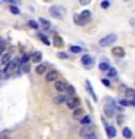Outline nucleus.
<instances>
[{
  "label": "nucleus",
  "mask_w": 135,
  "mask_h": 139,
  "mask_svg": "<svg viewBox=\"0 0 135 139\" xmlns=\"http://www.w3.org/2000/svg\"><path fill=\"white\" fill-rule=\"evenodd\" d=\"M29 71V64H23L22 65V73H28Z\"/></svg>",
  "instance_id": "nucleus-33"
},
{
  "label": "nucleus",
  "mask_w": 135,
  "mask_h": 139,
  "mask_svg": "<svg viewBox=\"0 0 135 139\" xmlns=\"http://www.w3.org/2000/svg\"><path fill=\"white\" fill-rule=\"evenodd\" d=\"M35 71H36V74H39V75L45 74V73H47V65L45 64H38L36 68H35Z\"/></svg>",
  "instance_id": "nucleus-14"
},
{
  "label": "nucleus",
  "mask_w": 135,
  "mask_h": 139,
  "mask_svg": "<svg viewBox=\"0 0 135 139\" xmlns=\"http://www.w3.org/2000/svg\"><path fill=\"white\" fill-rule=\"evenodd\" d=\"M70 51H71L73 54H79V52H82V46L73 45V46H70Z\"/></svg>",
  "instance_id": "nucleus-22"
},
{
  "label": "nucleus",
  "mask_w": 135,
  "mask_h": 139,
  "mask_svg": "<svg viewBox=\"0 0 135 139\" xmlns=\"http://www.w3.org/2000/svg\"><path fill=\"white\" fill-rule=\"evenodd\" d=\"M9 10H10V13H13V15H19V13H20L19 7H16V6H10Z\"/></svg>",
  "instance_id": "nucleus-27"
},
{
  "label": "nucleus",
  "mask_w": 135,
  "mask_h": 139,
  "mask_svg": "<svg viewBox=\"0 0 135 139\" xmlns=\"http://www.w3.org/2000/svg\"><path fill=\"white\" fill-rule=\"evenodd\" d=\"M119 104H122V106H131V100H121Z\"/></svg>",
  "instance_id": "nucleus-31"
},
{
  "label": "nucleus",
  "mask_w": 135,
  "mask_h": 139,
  "mask_svg": "<svg viewBox=\"0 0 135 139\" xmlns=\"http://www.w3.org/2000/svg\"><path fill=\"white\" fill-rule=\"evenodd\" d=\"M90 135H94V126L93 125H84L80 129V136L86 138V136H90Z\"/></svg>",
  "instance_id": "nucleus-4"
},
{
  "label": "nucleus",
  "mask_w": 135,
  "mask_h": 139,
  "mask_svg": "<svg viewBox=\"0 0 135 139\" xmlns=\"http://www.w3.org/2000/svg\"><path fill=\"white\" fill-rule=\"evenodd\" d=\"M18 64H19V61H18V59H12V61H10L9 64H7L6 67H4V71H6V74H4V75H6V77H7V75H9V74H12V73L16 70V67H18Z\"/></svg>",
  "instance_id": "nucleus-5"
},
{
  "label": "nucleus",
  "mask_w": 135,
  "mask_h": 139,
  "mask_svg": "<svg viewBox=\"0 0 135 139\" xmlns=\"http://www.w3.org/2000/svg\"><path fill=\"white\" fill-rule=\"evenodd\" d=\"M50 13H51V16L55 18V19H63L64 15H66V9H64L63 6H51Z\"/></svg>",
  "instance_id": "nucleus-2"
},
{
  "label": "nucleus",
  "mask_w": 135,
  "mask_h": 139,
  "mask_svg": "<svg viewBox=\"0 0 135 139\" xmlns=\"http://www.w3.org/2000/svg\"><path fill=\"white\" fill-rule=\"evenodd\" d=\"M0 139H12V138H7V136H4V138H0Z\"/></svg>",
  "instance_id": "nucleus-41"
},
{
  "label": "nucleus",
  "mask_w": 135,
  "mask_h": 139,
  "mask_svg": "<svg viewBox=\"0 0 135 139\" xmlns=\"http://www.w3.org/2000/svg\"><path fill=\"white\" fill-rule=\"evenodd\" d=\"M10 61H12V57H10V54H9V52H4V55H2V64L6 67V65L9 64Z\"/></svg>",
  "instance_id": "nucleus-16"
},
{
  "label": "nucleus",
  "mask_w": 135,
  "mask_h": 139,
  "mask_svg": "<svg viewBox=\"0 0 135 139\" xmlns=\"http://www.w3.org/2000/svg\"><path fill=\"white\" fill-rule=\"evenodd\" d=\"M122 135H123V138H126V139H129L132 136V132L128 129V127H123V130H122Z\"/></svg>",
  "instance_id": "nucleus-21"
},
{
  "label": "nucleus",
  "mask_w": 135,
  "mask_h": 139,
  "mask_svg": "<svg viewBox=\"0 0 135 139\" xmlns=\"http://www.w3.org/2000/svg\"><path fill=\"white\" fill-rule=\"evenodd\" d=\"M52 45L55 46V48H63L64 46V41H63V38L60 36V35H54L52 36Z\"/></svg>",
  "instance_id": "nucleus-8"
},
{
  "label": "nucleus",
  "mask_w": 135,
  "mask_h": 139,
  "mask_svg": "<svg viewBox=\"0 0 135 139\" xmlns=\"http://www.w3.org/2000/svg\"><path fill=\"white\" fill-rule=\"evenodd\" d=\"M38 36H39V38H41V41H42V42H44L45 43V45H50V39H48V38L47 36H45V35H42V34H39V35H38Z\"/></svg>",
  "instance_id": "nucleus-26"
},
{
  "label": "nucleus",
  "mask_w": 135,
  "mask_h": 139,
  "mask_svg": "<svg viewBox=\"0 0 135 139\" xmlns=\"http://www.w3.org/2000/svg\"><path fill=\"white\" fill-rule=\"evenodd\" d=\"M93 62H94V58H93V57H90V55H83V58H82V64H83V65H86V67H91V65H93Z\"/></svg>",
  "instance_id": "nucleus-11"
},
{
  "label": "nucleus",
  "mask_w": 135,
  "mask_h": 139,
  "mask_svg": "<svg viewBox=\"0 0 135 139\" xmlns=\"http://www.w3.org/2000/svg\"><path fill=\"white\" fill-rule=\"evenodd\" d=\"M83 116H84V110H83L82 107H77V109L73 110V118H74L75 120H80Z\"/></svg>",
  "instance_id": "nucleus-10"
},
{
  "label": "nucleus",
  "mask_w": 135,
  "mask_h": 139,
  "mask_svg": "<svg viewBox=\"0 0 135 139\" xmlns=\"http://www.w3.org/2000/svg\"><path fill=\"white\" fill-rule=\"evenodd\" d=\"M86 87H87L89 93H90V94H91V97H93L94 100H98V97H96V94H94V93H93V87L90 86V81H89V80H86Z\"/></svg>",
  "instance_id": "nucleus-18"
},
{
  "label": "nucleus",
  "mask_w": 135,
  "mask_h": 139,
  "mask_svg": "<svg viewBox=\"0 0 135 139\" xmlns=\"http://www.w3.org/2000/svg\"><path fill=\"white\" fill-rule=\"evenodd\" d=\"M102 83H103L106 87H109V86H110V83H109V80H107V78H103V80H102Z\"/></svg>",
  "instance_id": "nucleus-37"
},
{
  "label": "nucleus",
  "mask_w": 135,
  "mask_h": 139,
  "mask_svg": "<svg viewBox=\"0 0 135 139\" xmlns=\"http://www.w3.org/2000/svg\"><path fill=\"white\" fill-rule=\"evenodd\" d=\"M4 51H6V46H4V45H0V55H3Z\"/></svg>",
  "instance_id": "nucleus-38"
},
{
  "label": "nucleus",
  "mask_w": 135,
  "mask_h": 139,
  "mask_svg": "<svg viewBox=\"0 0 135 139\" xmlns=\"http://www.w3.org/2000/svg\"><path fill=\"white\" fill-rule=\"evenodd\" d=\"M116 35H113V34H110V35H106L105 38H102L100 41H99V45L102 46V48H106V46H110V45H113V43L116 42Z\"/></svg>",
  "instance_id": "nucleus-1"
},
{
  "label": "nucleus",
  "mask_w": 135,
  "mask_h": 139,
  "mask_svg": "<svg viewBox=\"0 0 135 139\" xmlns=\"http://www.w3.org/2000/svg\"><path fill=\"white\" fill-rule=\"evenodd\" d=\"M66 91L68 93L70 96H74V93H75V88L73 86H70V84H67V88H66Z\"/></svg>",
  "instance_id": "nucleus-23"
},
{
  "label": "nucleus",
  "mask_w": 135,
  "mask_h": 139,
  "mask_svg": "<svg viewBox=\"0 0 135 139\" xmlns=\"http://www.w3.org/2000/svg\"><path fill=\"white\" fill-rule=\"evenodd\" d=\"M0 45H4V39H3V38H0Z\"/></svg>",
  "instance_id": "nucleus-40"
},
{
  "label": "nucleus",
  "mask_w": 135,
  "mask_h": 139,
  "mask_svg": "<svg viewBox=\"0 0 135 139\" xmlns=\"http://www.w3.org/2000/svg\"><path fill=\"white\" fill-rule=\"evenodd\" d=\"M66 88H67V83H66V81H55V90H57V91L63 93V91H66Z\"/></svg>",
  "instance_id": "nucleus-12"
},
{
  "label": "nucleus",
  "mask_w": 135,
  "mask_h": 139,
  "mask_svg": "<svg viewBox=\"0 0 135 139\" xmlns=\"http://www.w3.org/2000/svg\"><path fill=\"white\" fill-rule=\"evenodd\" d=\"M80 2V4H83V6H86V4H89L91 2V0H79Z\"/></svg>",
  "instance_id": "nucleus-36"
},
{
  "label": "nucleus",
  "mask_w": 135,
  "mask_h": 139,
  "mask_svg": "<svg viewBox=\"0 0 135 139\" xmlns=\"http://www.w3.org/2000/svg\"><path fill=\"white\" fill-rule=\"evenodd\" d=\"M66 100H67V97L61 94V96H58V97L54 99V103H55V104H61V103H66Z\"/></svg>",
  "instance_id": "nucleus-19"
},
{
  "label": "nucleus",
  "mask_w": 135,
  "mask_h": 139,
  "mask_svg": "<svg viewBox=\"0 0 135 139\" xmlns=\"http://www.w3.org/2000/svg\"><path fill=\"white\" fill-rule=\"evenodd\" d=\"M38 23H39V26H41L42 29H45V31H48V29L51 28L50 22H48L47 19H44V18H41V19H39V22H38Z\"/></svg>",
  "instance_id": "nucleus-15"
},
{
  "label": "nucleus",
  "mask_w": 135,
  "mask_h": 139,
  "mask_svg": "<svg viewBox=\"0 0 135 139\" xmlns=\"http://www.w3.org/2000/svg\"><path fill=\"white\" fill-rule=\"evenodd\" d=\"M109 64H107L106 61H102L100 64H99V70H100V71H107V70H109Z\"/></svg>",
  "instance_id": "nucleus-20"
},
{
  "label": "nucleus",
  "mask_w": 135,
  "mask_h": 139,
  "mask_svg": "<svg viewBox=\"0 0 135 139\" xmlns=\"http://www.w3.org/2000/svg\"><path fill=\"white\" fill-rule=\"evenodd\" d=\"M28 25H29V28H32V29H38V28H39V25H38L35 20H29Z\"/></svg>",
  "instance_id": "nucleus-28"
},
{
  "label": "nucleus",
  "mask_w": 135,
  "mask_h": 139,
  "mask_svg": "<svg viewBox=\"0 0 135 139\" xmlns=\"http://www.w3.org/2000/svg\"><path fill=\"white\" fill-rule=\"evenodd\" d=\"M31 59L34 62H38V64H39V62H41V59H42V54L41 52H34L31 55Z\"/></svg>",
  "instance_id": "nucleus-17"
},
{
  "label": "nucleus",
  "mask_w": 135,
  "mask_h": 139,
  "mask_svg": "<svg viewBox=\"0 0 135 139\" xmlns=\"http://www.w3.org/2000/svg\"><path fill=\"white\" fill-rule=\"evenodd\" d=\"M80 19H82V25H86L91 19V12L90 10H83V12L80 13Z\"/></svg>",
  "instance_id": "nucleus-7"
},
{
  "label": "nucleus",
  "mask_w": 135,
  "mask_h": 139,
  "mask_svg": "<svg viewBox=\"0 0 135 139\" xmlns=\"http://www.w3.org/2000/svg\"><path fill=\"white\" fill-rule=\"evenodd\" d=\"M100 6L103 7V9H107V7H109V2H107V0H105V2H102Z\"/></svg>",
  "instance_id": "nucleus-35"
},
{
  "label": "nucleus",
  "mask_w": 135,
  "mask_h": 139,
  "mask_svg": "<svg viewBox=\"0 0 135 139\" xmlns=\"http://www.w3.org/2000/svg\"><path fill=\"white\" fill-rule=\"evenodd\" d=\"M107 75H109V77H116L118 71L115 70V68H109V70H107Z\"/></svg>",
  "instance_id": "nucleus-24"
},
{
  "label": "nucleus",
  "mask_w": 135,
  "mask_h": 139,
  "mask_svg": "<svg viewBox=\"0 0 135 139\" xmlns=\"http://www.w3.org/2000/svg\"><path fill=\"white\" fill-rule=\"evenodd\" d=\"M74 23L75 25H79V26H82V19H80V15H74Z\"/></svg>",
  "instance_id": "nucleus-29"
},
{
  "label": "nucleus",
  "mask_w": 135,
  "mask_h": 139,
  "mask_svg": "<svg viewBox=\"0 0 135 139\" xmlns=\"http://www.w3.org/2000/svg\"><path fill=\"white\" fill-rule=\"evenodd\" d=\"M80 122H82L83 125H90V116H83V118L80 119Z\"/></svg>",
  "instance_id": "nucleus-25"
},
{
  "label": "nucleus",
  "mask_w": 135,
  "mask_h": 139,
  "mask_svg": "<svg viewBox=\"0 0 135 139\" xmlns=\"http://www.w3.org/2000/svg\"><path fill=\"white\" fill-rule=\"evenodd\" d=\"M66 103H67V106H68V109H73V110L80 107V99L75 97V96H70L68 99L66 100Z\"/></svg>",
  "instance_id": "nucleus-3"
},
{
  "label": "nucleus",
  "mask_w": 135,
  "mask_h": 139,
  "mask_svg": "<svg viewBox=\"0 0 135 139\" xmlns=\"http://www.w3.org/2000/svg\"><path fill=\"white\" fill-rule=\"evenodd\" d=\"M112 55L116 57V58H123L125 51H123L122 46H115V48H112Z\"/></svg>",
  "instance_id": "nucleus-9"
},
{
  "label": "nucleus",
  "mask_w": 135,
  "mask_h": 139,
  "mask_svg": "<svg viewBox=\"0 0 135 139\" xmlns=\"http://www.w3.org/2000/svg\"><path fill=\"white\" fill-rule=\"evenodd\" d=\"M58 71H55V70H51V71L47 73V75H45V80L48 81V83H51V81H57L58 80Z\"/></svg>",
  "instance_id": "nucleus-6"
},
{
  "label": "nucleus",
  "mask_w": 135,
  "mask_h": 139,
  "mask_svg": "<svg viewBox=\"0 0 135 139\" xmlns=\"http://www.w3.org/2000/svg\"><path fill=\"white\" fill-rule=\"evenodd\" d=\"M45 2H50V0H45Z\"/></svg>",
  "instance_id": "nucleus-42"
},
{
  "label": "nucleus",
  "mask_w": 135,
  "mask_h": 139,
  "mask_svg": "<svg viewBox=\"0 0 135 139\" xmlns=\"http://www.w3.org/2000/svg\"><path fill=\"white\" fill-rule=\"evenodd\" d=\"M83 139H98V136H96V135H90V136H86V138H83Z\"/></svg>",
  "instance_id": "nucleus-39"
},
{
  "label": "nucleus",
  "mask_w": 135,
  "mask_h": 139,
  "mask_svg": "<svg viewBox=\"0 0 135 139\" xmlns=\"http://www.w3.org/2000/svg\"><path fill=\"white\" fill-rule=\"evenodd\" d=\"M58 58H61V59H67V58H68V55H67L66 52H58Z\"/></svg>",
  "instance_id": "nucleus-32"
},
{
  "label": "nucleus",
  "mask_w": 135,
  "mask_h": 139,
  "mask_svg": "<svg viewBox=\"0 0 135 139\" xmlns=\"http://www.w3.org/2000/svg\"><path fill=\"white\" fill-rule=\"evenodd\" d=\"M103 123L106 125V122L103 120ZM106 132H107V136H109V138H115V136H116V129H115L113 126H109V125H106Z\"/></svg>",
  "instance_id": "nucleus-13"
},
{
  "label": "nucleus",
  "mask_w": 135,
  "mask_h": 139,
  "mask_svg": "<svg viewBox=\"0 0 135 139\" xmlns=\"http://www.w3.org/2000/svg\"><path fill=\"white\" fill-rule=\"evenodd\" d=\"M3 2H7V3H13V4H20V0H3Z\"/></svg>",
  "instance_id": "nucleus-34"
},
{
  "label": "nucleus",
  "mask_w": 135,
  "mask_h": 139,
  "mask_svg": "<svg viewBox=\"0 0 135 139\" xmlns=\"http://www.w3.org/2000/svg\"><path fill=\"white\" fill-rule=\"evenodd\" d=\"M29 59H31V55L25 54V55L22 57V59H20V62H22V64H26V61H29Z\"/></svg>",
  "instance_id": "nucleus-30"
}]
</instances>
